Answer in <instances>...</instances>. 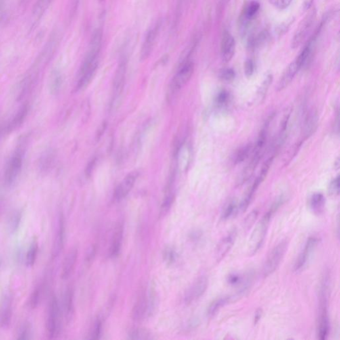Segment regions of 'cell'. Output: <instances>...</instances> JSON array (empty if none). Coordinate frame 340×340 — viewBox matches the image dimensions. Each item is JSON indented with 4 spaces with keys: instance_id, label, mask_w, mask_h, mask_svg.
<instances>
[{
    "instance_id": "6da1fadb",
    "label": "cell",
    "mask_w": 340,
    "mask_h": 340,
    "mask_svg": "<svg viewBox=\"0 0 340 340\" xmlns=\"http://www.w3.org/2000/svg\"><path fill=\"white\" fill-rule=\"evenodd\" d=\"M102 31L97 29L93 32L90 41L89 51L84 59L79 72L77 89L87 87L93 79L99 66V55L102 47Z\"/></svg>"
},
{
    "instance_id": "7a4b0ae2",
    "label": "cell",
    "mask_w": 340,
    "mask_h": 340,
    "mask_svg": "<svg viewBox=\"0 0 340 340\" xmlns=\"http://www.w3.org/2000/svg\"><path fill=\"white\" fill-rule=\"evenodd\" d=\"M329 274H324L319 292L318 318H317V336L320 340L327 339L330 332V320L328 316V294H329Z\"/></svg>"
},
{
    "instance_id": "3957f363",
    "label": "cell",
    "mask_w": 340,
    "mask_h": 340,
    "mask_svg": "<svg viewBox=\"0 0 340 340\" xmlns=\"http://www.w3.org/2000/svg\"><path fill=\"white\" fill-rule=\"evenodd\" d=\"M278 209V208L272 204L269 211L263 215L261 220L256 225L249 241L250 255H254L257 253L264 243L271 218Z\"/></svg>"
},
{
    "instance_id": "277c9868",
    "label": "cell",
    "mask_w": 340,
    "mask_h": 340,
    "mask_svg": "<svg viewBox=\"0 0 340 340\" xmlns=\"http://www.w3.org/2000/svg\"><path fill=\"white\" fill-rule=\"evenodd\" d=\"M46 330L50 339H54L60 334L61 330V310L58 300L55 296L51 297L49 302Z\"/></svg>"
},
{
    "instance_id": "5b68a950",
    "label": "cell",
    "mask_w": 340,
    "mask_h": 340,
    "mask_svg": "<svg viewBox=\"0 0 340 340\" xmlns=\"http://www.w3.org/2000/svg\"><path fill=\"white\" fill-rule=\"evenodd\" d=\"M288 242L282 240L270 251L263 266V275L269 276L276 270L287 251Z\"/></svg>"
},
{
    "instance_id": "8992f818",
    "label": "cell",
    "mask_w": 340,
    "mask_h": 340,
    "mask_svg": "<svg viewBox=\"0 0 340 340\" xmlns=\"http://www.w3.org/2000/svg\"><path fill=\"white\" fill-rule=\"evenodd\" d=\"M194 71V64L192 61L186 60L179 67L178 71L173 78L170 86V95L173 96L190 81Z\"/></svg>"
},
{
    "instance_id": "52a82bcc",
    "label": "cell",
    "mask_w": 340,
    "mask_h": 340,
    "mask_svg": "<svg viewBox=\"0 0 340 340\" xmlns=\"http://www.w3.org/2000/svg\"><path fill=\"white\" fill-rule=\"evenodd\" d=\"M24 150L22 148L18 149L7 164L4 176L5 184L10 186L16 181L22 170Z\"/></svg>"
},
{
    "instance_id": "ba28073f",
    "label": "cell",
    "mask_w": 340,
    "mask_h": 340,
    "mask_svg": "<svg viewBox=\"0 0 340 340\" xmlns=\"http://www.w3.org/2000/svg\"><path fill=\"white\" fill-rule=\"evenodd\" d=\"M316 17V9H311L306 15L305 18L300 23L295 35L291 41L292 49H297L303 43L304 39L306 37L310 32L313 24H314Z\"/></svg>"
},
{
    "instance_id": "9c48e42d",
    "label": "cell",
    "mask_w": 340,
    "mask_h": 340,
    "mask_svg": "<svg viewBox=\"0 0 340 340\" xmlns=\"http://www.w3.org/2000/svg\"><path fill=\"white\" fill-rule=\"evenodd\" d=\"M162 26V20H158L149 29L140 49V60L145 61L149 58L152 53L156 40L159 36Z\"/></svg>"
},
{
    "instance_id": "30bf717a",
    "label": "cell",
    "mask_w": 340,
    "mask_h": 340,
    "mask_svg": "<svg viewBox=\"0 0 340 340\" xmlns=\"http://www.w3.org/2000/svg\"><path fill=\"white\" fill-rule=\"evenodd\" d=\"M318 238L316 237H310L307 238L303 249L302 250L301 253H300L299 257L295 262V267H294L295 272H301L307 267L313 253L318 246Z\"/></svg>"
},
{
    "instance_id": "8fae6325",
    "label": "cell",
    "mask_w": 340,
    "mask_h": 340,
    "mask_svg": "<svg viewBox=\"0 0 340 340\" xmlns=\"http://www.w3.org/2000/svg\"><path fill=\"white\" fill-rule=\"evenodd\" d=\"M13 297L11 292H5L0 303V326L8 327L13 316Z\"/></svg>"
},
{
    "instance_id": "7c38bea8",
    "label": "cell",
    "mask_w": 340,
    "mask_h": 340,
    "mask_svg": "<svg viewBox=\"0 0 340 340\" xmlns=\"http://www.w3.org/2000/svg\"><path fill=\"white\" fill-rule=\"evenodd\" d=\"M208 286V278L205 276H200L187 290L185 294L184 301L186 305H191L198 301L205 294Z\"/></svg>"
},
{
    "instance_id": "4fadbf2b",
    "label": "cell",
    "mask_w": 340,
    "mask_h": 340,
    "mask_svg": "<svg viewBox=\"0 0 340 340\" xmlns=\"http://www.w3.org/2000/svg\"><path fill=\"white\" fill-rule=\"evenodd\" d=\"M237 236L238 231L236 229H234L219 242L215 249V257L217 261H221L232 249L236 242Z\"/></svg>"
},
{
    "instance_id": "5bb4252c",
    "label": "cell",
    "mask_w": 340,
    "mask_h": 340,
    "mask_svg": "<svg viewBox=\"0 0 340 340\" xmlns=\"http://www.w3.org/2000/svg\"><path fill=\"white\" fill-rule=\"evenodd\" d=\"M263 156V152L253 151V156H252L251 161L249 162V164L242 170L241 173H240V175L238 178V180H237V185L238 186H241V185L247 182L251 178Z\"/></svg>"
},
{
    "instance_id": "9a60e30c",
    "label": "cell",
    "mask_w": 340,
    "mask_h": 340,
    "mask_svg": "<svg viewBox=\"0 0 340 340\" xmlns=\"http://www.w3.org/2000/svg\"><path fill=\"white\" fill-rule=\"evenodd\" d=\"M236 43L234 36L229 32H225L223 34L221 43V56L223 62H230L236 52Z\"/></svg>"
},
{
    "instance_id": "2e32d148",
    "label": "cell",
    "mask_w": 340,
    "mask_h": 340,
    "mask_svg": "<svg viewBox=\"0 0 340 340\" xmlns=\"http://www.w3.org/2000/svg\"><path fill=\"white\" fill-rule=\"evenodd\" d=\"M137 176H138V173L135 171V172L129 173L124 178L114 192V198L116 201H121L129 195L133 190Z\"/></svg>"
},
{
    "instance_id": "e0dca14e",
    "label": "cell",
    "mask_w": 340,
    "mask_h": 340,
    "mask_svg": "<svg viewBox=\"0 0 340 340\" xmlns=\"http://www.w3.org/2000/svg\"><path fill=\"white\" fill-rule=\"evenodd\" d=\"M301 69V67H300L296 59L292 61V63H290L287 68H286V69L284 70L279 81H278V85L276 86L277 91L280 92L286 89L291 83L296 74Z\"/></svg>"
},
{
    "instance_id": "ac0fdd59",
    "label": "cell",
    "mask_w": 340,
    "mask_h": 340,
    "mask_svg": "<svg viewBox=\"0 0 340 340\" xmlns=\"http://www.w3.org/2000/svg\"><path fill=\"white\" fill-rule=\"evenodd\" d=\"M66 238V227H65L64 217L62 215L59 217L58 226L55 234L54 242L52 250V256L53 258H56L60 255L64 249Z\"/></svg>"
},
{
    "instance_id": "d6986e66",
    "label": "cell",
    "mask_w": 340,
    "mask_h": 340,
    "mask_svg": "<svg viewBox=\"0 0 340 340\" xmlns=\"http://www.w3.org/2000/svg\"><path fill=\"white\" fill-rule=\"evenodd\" d=\"M78 249L72 248L65 257L61 270V278L64 280L68 279L73 272L74 267L77 261Z\"/></svg>"
},
{
    "instance_id": "ffe728a7",
    "label": "cell",
    "mask_w": 340,
    "mask_h": 340,
    "mask_svg": "<svg viewBox=\"0 0 340 340\" xmlns=\"http://www.w3.org/2000/svg\"><path fill=\"white\" fill-rule=\"evenodd\" d=\"M127 62L126 59H122L118 65L114 80V95L115 99L121 94L124 85H125L126 72H127Z\"/></svg>"
},
{
    "instance_id": "44dd1931",
    "label": "cell",
    "mask_w": 340,
    "mask_h": 340,
    "mask_svg": "<svg viewBox=\"0 0 340 340\" xmlns=\"http://www.w3.org/2000/svg\"><path fill=\"white\" fill-rule=\"evenodd\" d=\"M124 227L122 223H118L116 225L115 230L112 236L111 245L109 250V256L110 258L117 257L119 255L121 250L122 240H123Z\"/></svg>"
},
{
    "instance_id": "7402d4cb",
    "label": "cell",
    "mask_w": 340,
    "mask_h": 340,
    "mask_svg": "<svg viewBox=\"0 0 340 340\" xmlns=\"http://www.w3.org/2000/svg\"><path fill=\"white\" fill-rule=\"evenodd\" d=\"M63 309L66 321L69 323L73 318L74 313V292L71 288H68L65 292Z\"/></svg>"
},
{
    "instance_id": "603a6c76",
    "label": "cell",
    "mask_w": 340,
    "mask_h": 340,
    "mask_svg": "<svg viewBox=\"0 0 340 340\" xmlns=\"http://www.w3.org/2000/svg\"><path fill=\"white\" fill-rule=\"evenodd\" d=\"M147 309H148V303H147L146 292H143L133 307L134 320L140 321L147 318Z\"/></svg>"
},
{
    "instance_id": "cb8c5ba5",
    "label": "cell",
    "mask_w": 340,
    "mask_h": 340,
    "mask_svg": "<svg viewBox=\"0 0 340 340\" xmlns=\"http://www.w3.org/2000/svg\"><path fill=\"white\" fill-rule=\"evenodd\" d=\"M318 115L316 110L309 112L306 117L304 124V137L305 139L308 138L316 131L318 126Z\"/></svg>"
},
{
    "instance_id": "d4e9b609",
    "label": "cell",
    "mask_w": 340,
    "mask_h": 340,
    "mask_svg": "<svg viewBox=\"0 0 340 340\" xmlns=\"http://www.w3.org/2000/svg\"><path fill=\"white\" fill-rule=\"evenodd\" d=\"M263 181H264V179H262L261 177L258 175L257 178L254 181L253 184L249 188V190L246 191L245 195H244L241 202L239 204V210L240 211H245L248 207H249L250 204H251L252 200H253L256 192H257L260 185L263 182Z\"/></svg>"
},
{
    "instance_id": "484cf974",
    "label": "cell",
    "mask_w": 340,
    "mask_h": 340,
    "mask_svg": "<svg viewBox=\"0 0 340 340\" xmlns=\"http://www.w3.org/2000/svg\"><path fill=\"white\" fill-rule=\"evenodd\" d=\"M325 197L322 193H314L309 200V206L313 213L320 215L324 211L325 207Z\"/></svg>"
},
{
    "instance_id": "4316f807",
    "label": "cell",
    "mask_w": 340,
    "mask_h": 340,
    "mask_svg": "<svg viewBox=\"0 0 340 340\" xmlns=\"http://www.w3.org/2000/svg\"><path fill=\"white\" fill-rule=\"evenodd\" d=\"M272 74H267L264 81H263V83H262L261 86H260L259 89L257 90L255 99V103H256V104H260L264 102L267 93H268L269 88H270L271 85H272Z\"/></svg>"
},
{
    "instance_id": "83f0119b",
    "label": "cell",
    "mask_w": 340,
    "mask_h": 340,
    "mask_svg": "<svg viewBox=\"0 0 340 340\" xmlns=\"http://www.w3.org/2000/svg\"><path fill=\"white\" fill-rule=\"evenodd\" d=\"M232 301V298L231 297H224L219 298V299L215 300L212 302L209 307L207 308V316L209 317H213L221 307H224L225 306L228 305L230 302Z\"/></svg>"
},
{
    "instance_id": "f1b7e54d",
    "label": "cell",
    "mask_w": 340,
    "mask_h": 340,
    "mask_svg": "<svg viewBox=\"0 0 340 340\" xmlns=\"http://www.w3.org/2000/svg\"><path fill=\"white\" fill-rule=\"evenodd\" d=\"M239 210V205L236 200H230L223 208L221 213V218L223 221H227L234 217Z\"/></svg>"
},
{
    "instance_id": "f546056e",
    "label": "cell",
    "mask_w": 340,
    "mask_h": 340,
    "mask_svg": "<svg viewBox=\"0 0 340 340\" xmlns=\"http://www.w3.org/2000/svg\"><path fill=\"white\" fill-rule=\"evenodd\" d=\"M129 338L135 340H149L154 339V336L150 330L145 328H134L129 333Z\"/></svg>"
},
{
    "instance_id": "4dcf8cb0",
    "label": "cell",
    "mask_w": 340,
    "mask_h": 340,
    "mask_svg": "<svg viewBox=\"0 0 340 340\" xmlns=\"http://www.w3.org/2000/svg\"><path fill=\"white\" fill-rule=\"evenodd\" d=\"M253 151V145L248 144L242 148L238 149L235 154L234 157L233 158V161L236 164L242 163L244 160L249 157L251 153Z\"/></svg>"
},
{
    "instance_id": "1f68e13d",
    "label": "cell",
    "mask_w": 340,
    "mask_h": 340,
    "mask_svg": "<svg viewBox=\"0 0 340 340\" xmlns=\"http://www.w3.org/2000/svg\"><path fill=\"white\" fill-rule=\"evenodd\" d=\"M22 218V211H19V210L13 212V213L11 214L8 219V222H7V228H8L9 232L10 234H14L15 231L18 230Z\"/></svg>"
},
{
    "instance_id": "d6a6232c",
    "label": "cell",
    "mask_w": 340,
    "mask_h": 340,
    "mask_svg": "<svg viewBox=\"0 0 340 340\" xmlns=\"http://www.w3.org/2000/svg\"><path fill=\"white\" fill-rule=\"evenodd\" d=\"M62 85V76L58 70H54L51 76L49 81V91L51 94H57L60 91Z\"/></svg>"
},
{
    "instance_id": "836d02e7",
    "label": "cell",
    "mask_w": 340,
    "mask_h": 340,
    "mask_svg": "<svg viewBox=\"0 0 340 340\" xmlns=\"http://www.w3.org/2000/svg\"><path fill=\"white\" fill-rule=\"evenodd\" d=\"M51 0H37V3L34 6L33 15L36 20L41 18L44 14L49 5H50Z\"/></svg>"
},
{
    "instance_id": "e575fe53",
    "label": "cell",
    "mask_w": 340,
    "mask_h": 340,
    "mask_svg": "<svg viewBox=\"0 0 340 340\" xmlns=\"http://www.w3.org/2000/svg\"><path fill=\"white\" fill-rule=\"evenodd\" d=\"M38 254V244L37 242H34L31 244L27 253L26 263L28 267H33L37 259Z\"/></svg>"
},
{
    "instance_id": "d590c367",
    "label": "cell",
    "mask_w": 340,
    "mask_h": 340,
    "mask_svg": "<svg viewBox=\"0 0 340 340\" xmlns=\"http://www.w3.org/2000/svg\"><path fill=\"white\" fill-rule=\"evenodd\" d=\"M260 9V3L257 1H252L248 4L244 11V16L248 20L255 18Z\"/></svg>"
},
{
    "instance_id": "8d00e7d4",
    "label": "cell",
    "mask_w": 340,
    "mask_h": 340,
    "mask_svg": "<svg viewBox=\"0 0 340 340\" xmlns=\"http://www.w3.org/2000/svg\"><path fill=\"white\" fill-rule=\"evenodd\" d=\"M28 107H23L22 109L20 110V111L18 112V114H17V116H15L14 119H13L12 122H11L10 125H9V131L15 129V128L18 127V126H20L23 120L25 119L26 114H28Z\"/></svg>"
},
{
    "instance_id": "74e56055",
    "label": "cell",
    "mask_w": 340,
    "mask_h": 340,
    "mask_svg": "<svg viewBox=\"0 0 340 340\" xmlns=\"http://www.w3.org/2000/svg\"><path fill=\"white\" fill-rule=\"evenodd\" d=\"M41 287V286H37L35 289L34 290L33 293H32L30 301V306L32 308H35L36 307L38 306V305H39L40 301H41L42 295Z\"/></svg>"
},
{
    "instance_id": "f35d334b",
    "label": "cell",
    "mask_w": 340,
    "mask_h": 340,
    "mask_svg": "<svg viewBox=\"0 0 340 340\" xmlns=\"http://www.w3.org/2000/svg\"><path fill=\"white\" fill-rule=\"evenodd\" d=\"M164 260L167 265H171L177 259V253L173 248L168 246L164 251Z\"/></svg>"
},
{
    "instance_id": "ab89813d",
    "label": "cell",
    "mask_w": 340,
    "mask_h": 340,
    "mask_svg": "<svg viewBox=\"0 0 340 340\" xmlns=\"http://www.w3.org/2000/svg\"><path fill=\"white\" fill-rule=\"evenodd\" d=\"M236 76V72L231 68H223L219 73V78L226 83H230L234 81Z\"/></svg>"
},
{
    "instance_id": "60d3db41",
    "label": "cell",
    "mask_w": 340,
    "mask_h": 340,
    "mask_svg": "<svg viewBox=\"0 0 340 340\" xmlns=\"http://www.w3.org/2000/svg\"><path fill=\"white\" fill-rule=\"evenodd\" d=\"M102 322L100 318L97 319L95 321L94 326L92 328L91 334H90V339L98 340L100 338L101 332H102Z\"/></svg>"
},
{
    "instance_id": "b9f144b4",
    "label": "cell",
    "mask_w": 340,
    "mask_h": 340,
    "mask_svg": "<svg viewBox=\"0 0 340 340\" xmlns=\"http://www.w3.org/2000/svg\"><path fill=\"white\" fill-rule=\"evenodd\" d=\"M173 202V195L169 194L167 195L164 199L163 203L162 204L161 208H160V215L164 216L168 213L170 208L171 207Z\"/></svg>"
},
{
    "instance_id": "7bdbcfd3",
    "label": "cell",
    "mask_w": 340,
    "mask_h": 340,
    "mask_svg": "<svg viewBox=\"0 0 340 340\" xmlns=\"http://www.w3.org/2000/svg\"><path fill=\"white\" fill-rule=\"evenodd\" d=\"M294 21H295V19H293V20H292V18L290 19L287 22L282 23V24L277 27L276 29L277 35H278V37H281V36H283L285 35L286 33H288L290 26H291V25L294 23Z\"/></svg>"
},
{
    "instance_id": "ee69618b",
    "label": "cell",
    "mask_w": 340,
    "mask_h": 340,
    "mask_svg": "<svg viewBox=\"0 0 340 340\" xmlns=\"http://www.w3.org/2000/svg\"><path fill=\"white\" fill-rule=\"evenodd\" d=\"M258 215H259V211L257 209H254L251 213L249 214L245 219H244V227L246 229L251 228L257 220Z\"/></svg>"
},
{
    "instance_id": "f6af8a7d",
    "label": "cell",
    "mask_w": 340,
    "mask_h": 340,
    "mask_svg": "<svg viewBox=\"0 0 340 340\" xmlns=\"http://www.w3.org/2000/svg\"><path fill=\"white\" fill-rule=\"evenodd\" d=\"M328 192L332 196H338L340 192V176L336 177L330 182Z\"/></svg>"
},
{
    "instance_id": "bcb514c9",
    "label": "cell",
    "mask_w": 340,
    "mask_h": 340,
    "mask_svg": "<svg viewBox=\"0 0 340 340\" xmlns=\"http://www.w3.org/2000/svg\"><path fill=\"white\" fill-rule=\"evenodd\" d=\"M32 336V328L30 324H25L23 326L18 333L19 340H29L31 339Z\"/></svg>"
},
{
    "instance_id": "7dc6e473",
    "label": "cell",
    "mask_w": 340,
    "mask_h": 340,
    "mask_svg": "<svg viewBox=\"0 0 340 340\" xmlns=\"http://www.w3.org/2000/svg\"><path fill=\"white\" fill-rule=\"evenodd\" d=\"M255 71V65L251 59H246L244 63V72L247 78H251Z\"/></svg>"
},
{
    "instance_id": "c3c4849f",
    "label": "cell",
    "mask_w": 340,
    "mask_h": 340,
    "mask_svg": "<svg viewBox=\"0 0 340 340\" xmlns=\"http://www.w3.org/2000/svg\"><path fill=\"white\" fill-rule=\"evenodd\" d=\"M230 98L229 93L226 91H221L216 97L215 102L216 104L219 106H223V105L226 104Z\"/></svg>"
},
{
    "instance_id": "681fc988",
    "label": "cell",
    "mask_w": 340,
    "mask_h": 340,
    "mask_svg": "<svg viewBox=\"0 0 340 340\" xmlns=\"http://www.w3.org/2000/svg\"><path fill=\"white\" fill-rule=\"evenodd\" d=\"M292 0H269V2L279 9H284L289 6Z\"/></svg>"
},
{
    "instance_id": "f907efd6",
    "label": "cell",
    "mask_w": 340,
    "mask_h": 340,
    "mask_svg": "<svg viewBox=\"0 0 340 340\" xmlns=\"http://www.w3.org/2000/svg\"><path fill=\"white\" fill-rule=\"evenodd\" d=\"M227 280V282L231 285L236 286L241 283L242 278L240 275L236 274V273H233V274L229 275Z\"/></svg>"
},
{
    "instance_id": "816d5d0a",
    "label": "cell",
    "mask_w": 340,
    "mask_h": 340,
    "mask_svg": "<svg viewBox=\"0 0 340 340\" xmlns=\"http://www.w3.org/2000/svg\"><path fill=\"white\" fill-rule=\"evenodd\" d=\"M97 247L95 245H92L90 246L89 250L87 251V255H86L85 262L89 263H91L94 259L95 255H96Z\"/></svg>"
},
{
    "instance_id": "f5cc1de1",
    "label": "cell",
    "mask_w": 340,
    "mask_h": 340,
    "mask_svg": "<svg viewBox=\"0 0 340 340\" xmlns=\"http://www.w3.org/2000/svg\"><path fill=\"white\" fill-rule=\"evenodd\" d=\"M314 0H304L303 7L305 10H309L312 7Z\"/></svg>"
},
{
    "instance_id": "db71d44e",
    "label": "cell",
    "mask_w": 340,
    "mask_h": 340,
    "mask_svg": "<svg viewBox=\"0 0 340 340\" xmlns=\"http://www.w3.org/2000/svg\"><path fill=\"white\" fill-rule=\"evenodd\" d=\"M262 315H263V312L261 310H257L256 311L255 316H254V324H257L259 320H261Z\"/></svg>"
}]
</instances>
